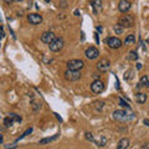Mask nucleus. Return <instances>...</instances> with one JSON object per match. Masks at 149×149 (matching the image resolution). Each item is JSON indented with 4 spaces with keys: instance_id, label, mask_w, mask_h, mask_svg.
Masks as SVG:
<instances>
[{
    "instance_id": "nucleus-1",
    "label": "nucleus",
    "mask_w": 149,
    "mask_h": 149,
    "mask_svg": "<svg viewBox=\"0 0 149 149\" xmlns=\"http://www.w3.org/2000/svg\"><path fill=\"white\" fill-rule=\"evenodd\" d=\"M134 116L132 113H129V112L124 111V109H117L113 112V118L116 120H119V122H124V120H129L132 119Z\"/></svg>"
},
{
    "instance_id": "nucleus-2",
    "label": "nucleus",
    "mask_w": 149,
    "mask_h": 149,
    "mask_svg": "<svg viewBox=\"0 0 149 149\" xmlns=\"http://www.w3.org/2000/svg\"><path fill=\"white\" fill-rule=\"evenodd\" d=\"M83 66H85V62L82 60L73 58L67 61V70H71V71H80L81 68H83Z\"/></svg>"
},
{
    "instance_id": "nucleus-3",
    "label": "nucleus",
    "mask_w": 149,
    "mask_h": 149,
    "mask_svg": "<svg viewBox=\"0 0 149 149\" xmlns=\"http://www.w3.org/2000/svg\"><path fill=\"white\" fill-rule=\"evenodd\" d=\"M63 45H65V40L62 39V37H56L52 42L49 45V47L52 52H58L60 50H62Z\"/></svg>"
},
{
    "instance_id": "nucleus-4",
    "label": "nucleus",
    "mask_w": 149,
    "mask_h": 149,
    "mask_svg": "<svg viewBox=\"0 0 149 149\" xmlns=\"http://www.w3.org/2000/svg\"><path fill=\"white\" fill-rule=\"evenodd\" d=\"M119 25L123 27H132L134 25V19L132 15H123L119 19Z\"/></svg>"
},
{
    "instance_id": "nucleus-5",
    "label": "nucleus",
    "mask_w": 149,
    "mask_h": 149,
    "mask_svg": "<svg viewBox=\"0 0 149 149\" xmlns=\"http://www.w3.org/2000/svg\"><path fill=\"white\" fill-rule=\"evenodd\" d=\"M111 67V61L108 58H101L98 63H97V70H98L100 72H107Z\"/></svg>"
},
{
    "instance_id": "nucleus-6",
    "label": "nucleus",
    "mask_w": 149,
    "mask_h": 149,
    "mask_svg": "<svg viewBox=\"0 0 149 149\" xmlns=\"http://www.w3.org/2000/svg\"><path fill=\"white\" fill-rule=\"evenodd\" d=\"M91 90L93 93H97V95H98V93H102L104 91V83L101 80H95L91 85Z\"/></svg>"
},
{
    "instance_id": "nucleus-7",
    "label": "nucleus",
    "mask_w": 149,
    "mask_h": 149,
    "mask_svg": "<svg viewBox=\"0 0 149 149\" xmlns=\"http://www.w3.org/2000/svg\"><path fill=\"white\" fill-rule=\"evenodd\" d=\"M106 44L109 46L111 49H119L122 46V41L118 37H107L106 39Z\"/></svg>"
},
{
    "instance_id": "nucleus-8",
    "label": "nucleus",
    "mask_w": 149,
    "mask_h": 149,
    "mask_svg": "<svg viewBox=\"0 0 149 149\" xmlns=\"http://www.w3.org/2000/svg\"><path fill=\"white\" fill-rule=\"evenodd\" d=\"M63 74H65V78H66L67 81H77L81 78L80 71H71V70H67Z\"/></svg>"
},
{
    "instance_id": "nucleus-9",
    "label": "nucleus",
    "mask_w": 149,
    "mask_h": 149,
    "mask_svg": "<svg viewBox=\"0 0 149 149\" xmlns=\"http://www.w3.org/2000/svg\"><path fill=\"white\" fill-rule=\"evenodd\" d=\"M85 55L86 57L88 60H95L100 56V50L97 47H93V46H91V47H88L86 51H85Z\"/></svg>"
},
{
    "instance_id": "nucleus-10",
    "label": "nucleus",
    "mask_w": 149,
    "mask_h": 149,
    "mask_svg": "<svg viewBox=\"0 0 149 149\" xmlns=\"http://www.w3.org/2000/svg\"><path fill=\"white\" fill-rule=\"evenodd\" d=\"M55 39H56V35L52 31H45L44 34L41 35V41H42L44 44H47V45H50Z\"/></svg>"
},
{
    "instance_id": "nucleus-11",
    "label": "nucleus",
    "mask_w": 149,
    "mask_h": 149,
    "mask_svg": "<svg viewBox=\"0 0 149 149\" xmlns=\"http://www.w3.org/2000/svg\"><path fill=\"white\" fill-rule=\"evenodd\" d=\"M27 21H29L31 25H39L42 22V16L39 15V14H36V13L29 14V15H27Z\"/></svg>"
},
{
    "instance_id": "nucleus-12",
    "label": "nucleus",
    "mask_w": 149,
    "mask_h": 149,
    "mask_svg": "<svg viewBox=\"0 0 149 149\" xmlns=\"http://www.w3.org/2000/svg\"><path fill=\"white\" fill-rule=\"evenodd\" d=\"M130 6H132V4H130L129 0H119L118 3V10L120 13H127Z\"/></svg>"
},
{
    "instance_id": "nucleus-13",
    "label": "nucleus",
    "mask_w": 149,
    "mask_h": 149,
    "mask_svg": "<svg viewBox=\"0 0 149 149\" xmlns=\"http://www.w3.org/2000/svg\"><path fill=\"white\" fill-rule=\"evenodd\" d=\"M129 144H130V142H129L128 138H122L118 142V146H117V148H116V149H127L129 147Z\"/></svg>"
},
{
    "instance_id": "nucleus-14",
    "label": "nucleus",
    "mask_w": 149,
    "mask_h": 149,
    "mask_svg": "<svg viewBox=\"0 0 149 149\" xmlns=\"http://www.w3.org/2000/svg\"><path fill=\"white\" fill-rule=\"evenodd\" d=\"M58 137H60V134H55V136H52V137L44 138V139H41V141L39 142V144H40V146H45V144H49V143H51V142H54L55 139H57Z\"/></svg>"
},
{
    "instance_id": "nucleus-15",
    "label": "nucleus",
    "mask_w": 149,
    "mask_h": 149,
    "mask_svg": "<svg viewBox=\"0 0 149 149\" xmlns=\"http://www.w3.org/2000/svg\"><path fill=\"white\" fill-rule=\"evenodd\" d=\"M91 5L93 8V11L95 13H98L102 8V1L101 0H91Z\"/></svg>"
},
{
    "instance_id": "nucleus-16",
    "label": "nucleus",
    "mask_w": 149,
    "mask_h": 149,
    "mask_svg": "<svg viewBox=\"0 0 149 149\" xmlns=\"http://www.w3.org/2000/svg\"><path fill=\"white\" fill-rule=\"evenodd\" d=\"M136 101L138 102L139 104L146 103V101H147V95H146V93H143V92L137 93V95H136Z\"/></svg>"
},
{
    "instance_id": "nucleus-17",
    "label": "nucleus",
    "mask_w": 149,
    "mask_h": 149,
    "mask_svg": "<svg viewBox=\"0 0 149 149\" xmlns=\"http://www.w3.org/2000/svg\"><path fill=\"white\" fill-rule=\"evenodd\" d=\"M139 85H141L142 87H149V78H148V76H142L141 77V80H139Z\"/></svg>"
},
{
    "instance_id": "nucleus-18",
    "label": "nucleus",
    "mask_w": 149,
    "mask_h": 149,
    "mask_svg": "<svg viewBox=\"0 0 149 149\" xmlns=\"http://www.w3.org/2000/svg\"><path fill=\"white\" fill-rule=\"evenodd\" d=\"M134 42H136V37H134L133 34L128 35L127 37H125V40H124V44H125V45H133Z\"/></svg>"
},
{
    "instance_id": "nucleus-19",
    "label": "nucleus",
    "mask_w": 149,
    "mask_h": 149,
    "mask_svg": "<svg viewBox=\"0 0 149 149\" xmlns=\"http://www.w3.org/2000/svg\"><path fill=\"white\" fill-rule=\"evenodd\" d=\"M128 60H129V61H136V60H138V54H137L136 50L129 51V54H128Z\"/></svg>"
},
{
    "instance_id": "nucleus-20",
    "label": "nucleus",
    "mask_w": 149,
    "mask_h": 149,
    "mask_svg": "<svg viewBox=\"0 0 149 149\" xmlns=\"http://www.w3.org/2000/svg\"><path fill=\"white\" fill-rule=\"evenodd\" d=\"M113 30H114V32H116L117 35H120V34H123L124 27H123V26H120L119 24H117V25H114V26H113Z\"/></svg>"
},
{
    "instance_id": "nucleus-21",
    "label": "nucleus",
    "mask_w": 149,
    "mask_h": 149,
    "mask_svg": "<svg viewBox=\"0 0 149 149\" xmlns=\"http://www.w3.org/2000/svg\"><path fill=\"white\" fill-rule=\"evenodd\" d=\"M132 78H133V71L132 70H129V71H127L125 74H124V80L125 81H130Z\"/></svg>"
},
{
    "instance_id": "nucleus-22",
    "label": "nucleus",
    "mask_w": 149,
    "mask_h": 149,
    "mask_svg": "<svg viewBox=\"0 0 149 149\" xmlns=\"http://www.w3.org/2000/svg\"><path fill=\"white\" fill-rule=\"evenodd\" d=\"M4 123H5V125L6 127H10V125H13L14 124V120H13V118L9 116V117H6L5 118V120H4Z\"/></svg>"
},
{
    "instance_id": "nucleus-23",
    "label": "nucleus",
    "mask_w": 149,
    "mask_h": 149,
    "mask_svg": "<svg viewBox=\"0 0 149 149\" xmlns=\"http://www.w3.org/2000/svg\"><path fill=\"white\" fill-rule=\"evenodd\" d=\"M31 133H32V128H29V129H26V130H25V133L22 134V136H21L20 138H17V139H16V142H19V141H20V139L25 138L26 136H29V134H31Z\"/></svg>"
},
{
    "instance_id": "nucleus-24",
    "label": "nucleus",
    "mask_w": 149,
    "mask_h": 149,
    "mask_svg": "<svg viewBox=\"0 0 149 149\" xmlns=\"http://www.w3.org/2000/svg\"><path fill=\"white\" fill-rule=\"evenodd\" d=\"M119 104L123 107V108H130V106L127 103V102H125L123 98H119Z\"/></svg>"
},
{
    "instance_id": "nucleus-25",
    "label": "nucleus",
    "mask_w": 149,
    "mask_h": 149,
    "mask_svg": "<svg viewBox=\"0 0 149 149\" xmlns=\"http://www.w3.org/2000/svg\"><path fill=\"white\" fill-rule=\"evenodd\" d=\"M10 117L13 118L14 122H21V117H19V116H16L15 113H11V114H10Z\"/></svg>"
},
{
    "instance_id": "nucleus-26",
    "label": "nucleus",
    "mask_w": 149,
    "mask_h": 149,
    "mask_svg": "<svg viewBox=\"0 0 149 149\" xmlns=\"http://www.w3.org/2000/svg\"><path fill=\"white\" fill-rule=\"evenodd\" d=\"M86 139H88V141H92V142H95V138H93L92 133H90V132H87V133H86Z\"/></svg>"
},
{
    "instance_id": "nucleus-27",
    "label": "nucleus",
    "mask_w": 149,
    "mask_h": 149,
    "mask_svg": "<svg viewBox=\"0 0 149 149\" xmlns=\"http://www.w3.org/2000/svg\"><path fill=\"white\" fill-rule=\"evenodd\" d=\"M58 6H60V8H62V9H66V8H67V3L65 1V0H62V1L58 4Z\"/></svg>"
},
{
    "instance_id": "nucleus-28",
    "label": "nucleus",
    "mask_w": 149,
    "mask_h": 149,
    "mask_svg": "<svg viewBox=\"0 0 149 149\" xmlns=\"http://www.w3.org/2000/svg\"><path fill=\"white\" fill-rule=\"evenodd\" d=\"M4 36H5V34H4V31H3V27L0 26V40H1Z\"/></svg>"
},
{
    "instance_id": "nucleus-29",
    "label": "nucleus",
    "mask_w": 149,
    "mask_h": 149,
    "mask_svg": "<svg viewBox=\"0 0 149 149\" xmlns=\"http://www.w3.org/2000/svg\"><path fill=\"white\" fill-rule=\"evenodd\" d=\"M141 149H149V143H146V144H143V147Z\"/></svg>"
},
{
    "instance_id": "nucleus-30",
    "label": "nucleus",
    "mask_w": 149,
    "mask_h": 149,
    "mask_svg": "<svg viewBox=\"0 0 149 149\" xmlns=\"http://www.w3.org/2000/svg\"><path fill=\"white\" fill-rule=\"evenodd\" d=\"M4 3H6V4H13V3H15V0H4Z\"/></svg>"
},
{
    "instance_id": "nucleus-31",
    "label": "nucleus",
    "mask_w": 149,
    "mask_h": 149,
    "mask_svg": "<svg viewBox=\"0 0 149 149\" xmlns=\"http://www.w3.org/2000/svg\"><path fill=\"white\" fill-rule=\"evenodd\" d=\"M143 66H142V63L141 62H139V63H137V70H141Z\"/></svg>"
},
{
    "instance_id": "nucleus-32",
    "label": "nucleus",
    "mask_w": 149,
    "mask_h": 149,
    "mask_svg": "<svg viewBox=\"0 0 149 149\" xmlns=\"http://www.w3.org/2000/svg\"><path fill=\"white\" fill-rule=\"evenodd\" d=\"M3 142H4V137L1 136V134H0V144H1Z\"/></svg>"
},
{
    "instance_id": "nucleus-33",
    "label": "nucleus",
    "mask_w": 149,
    "mask_h": 149,
    "mask_svg": "<svg viewBox=\"0 0 149 149\" xmlns=\"http://www.w3.org/2000/svg\"><path fill=\"white\" fill-rule=\"evenodd\" d=\"M144 123H146V125H148V127H149V120L146 119V120H144Z\"/></svg>"
},
{
    "instance_id": "nucleus-34",
    "label": "nucleus",
    "mask_w": 149,
    "mask_h": 149,
    "mask_svg": "<svg viewBox=\"0 0 149 149\" xmlns=\"http://www.w3.org/2000/svg\"><path fill=\"white\" fill-rule=\"evenodd\" d=\"M78 14H80V11H78V10H74V15L78 16Z\"/></svg>"
},
{
    "instance_id": "nucleus-35",
    "label": "nucleus",
    "mask_w": 149,
    "mask_h": 149,
    "mask_svg": "<svg viewBox=\"0 0 149 149\" xmlns=\"http://www.w3.org/2000/svg\"><path fill=\"white\" fill-rule=\"evenodd\" d=\"M147 42H148V44H149V37H148V39H147Z\"/></svg>"
},
{
    "instance_id": "nucleus-36",
    "label": "nucleus",
    "mask_w": 149,
    "mask_h": 149,
    "mask_svg": "<svg viewBox=\"0 0 149 149\" xmlns=\"http://www.w3.org/2000/svg\"><path fill=\"white\" fill-rule=\"evenodd\" d=\"M45 1H46V3H49V1H50V0H45Z\"/></svg>"
},
{
    "instance_id": "nucleus-37",
    "label": "nucleus",
    "mask_w": 149,
    "mask_h": 149,
    "mask_svg": "<svg viewBox=\"0 0 149 149\" xmlns=\"http://www.w3.org/2000/svg\"><path fill=\"white\" fill-rule=\"evenodd\" d=\"M15 1H21V0H15Z\"/></svg>"
}]
</instances>
